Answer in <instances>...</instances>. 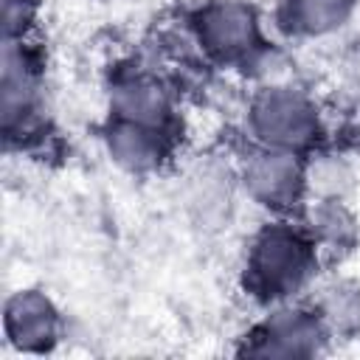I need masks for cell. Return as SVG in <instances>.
<instances>
[{
  "label": "cell",
  "mask_w": 360,
  "mask_h": 360,
  "mask_svg": "<svg viewBox=\"0 0 360 360\" xmlns=\"http://www.w3.org/2000/svg\"><path fill=\"white\" fill-rule=\"evenodd\" d=\"M183 34L208 68L236 73L270 45L264 20L250 0H197L183 17Z\"/></svg>",
  "instance_id": "cell-4"
},
{
  "label": "cell",
  "mask_w": 360,
  "mask_h": 360,
  "mask_svg": "<svg viewBox=\"0 0 360 360\" xmlns=\"http://www.w3.org/2000/svg\"><path fill=\"white\" fill-rule=\"evenodd\" d=\"M307 298L318 309L332 340L360 338V278L343 273H323Z\"/></svg>",
  "instance_id": "cell-13"
},
{
  "label": "cell",
  "mask_w": 360,
  "mask_h": 360,
  "mask_svg": "<svg viewBox=\"0 0 360 360\" xmlns=\"http://www.w3.org/2000/svg\"><path fill=\"white\" fill-rule=\"evenodd\" d=\"M357 188V166L352 152L323 143L307 155V191L315 200H352Z\"/></svg>",
  "instance_id": "cell-14"
},
{
  "label": "cell",
  "mask_w": 360,
  "mask_h": 360,
  "mask_svg": "<svg viewBox=\"0 0 360 360\" xmlns=\"http://www.w3.org/2000/svg\"><path fill=\"white\" fill-rule=\"evenodd\" d=\"M360 0H278L276 28L295 42H329L349 31Z\"/></svg>",
  "instance_id": "cell-10"
},
{
  "label": "cell",
  "mask_w": 360,
  "mask_h": 360,
  "mask_svg": "<svg viewBox=\"0 0 360 360\" xmlns=\"http://www.w3.org/2000/svg\"><path fill=\"white\" fill-rule=\"evenodd\" d=\"M98 141L107 160L118 172L129 177H155L174 160L180 146V132L104 115Z\"/></svg>",
  "instance_id": "cell-8"
},
{
  "label": "cell",
  "mask_w": 360,
  "mask_h": 360,
  "mask_svg": "<svg viewBox=\"0 0 360 360\" xmlns=\"http://www.w3.org/2000/svg\"><path fill=\"white\" fill-rule=\"evenodd\" d=\"M304 225L315 248L321 250L323 262H340L352 256L360 245V217L352 200H315L309 197L304 208L295 214Z\"/></svg>",
  "instance_id": "cell-11"
},
{
  "label": "cell",
  "mask_w": 360,
  "mask_h": 360,
  "mask_svg": "<svg viewBox=\"0 0 360 360\" xmlns=\"http://www.w3.org/2000/svg\"><path fill=\"white\" fill-rule=\"evenodd\" d=\"M233 174L239 197L267 217H295L309 200L307 155L248 143L233 160Z\"/></svg>",
  "instance_id": "cell-5"
},
{
  "label": "cell",
  "mask_w": 360,
  "mask_h": 360,
  "mask_svg": "<svg viewBox=\"0 0 360 360\" xmlns=\"http://www.w3.org/2000/svg\"><path fill=\"white\" fill-rule=\"evenodd\" d=\"M65 332V315L42 287H17L6 295L3 338L14 354H51Z\"/></svg>",
  "instance_id": "cell-9"
},
{
  "label": "cell",
  "mask_w": 360,
  "mask_h": 360,
  "mask_svg": "<svg viewBox=\"0 0 360 360\" xmlns=\"http://www.w3.org/2000/svg\"><path fill=\"white\" fill-rule=\"evenodd\" d=\"M323 256L295 217H267L245 242L239 284L245 295L264 307L298 301L323 276Z\"/></svg>",
  "instance_id": "cell-1"
},
{
  "label": "cell",
  "mask_w": 360,
  "mask_h": 360,
  "mask_svg": "<svg viewBox=\"0 0 360 360\" xmlns=\"http://www.w3.org/2000/svg\"><path fill=\"white\" fill-rule=\"evenodd\" d=\"M42 17V0H0L3 39H34Z\"/></svg>",
  "instance_id": "cell-15"
},
{
  "label": "cell",
  "mask_w": 360,
  "mask_h": 360,
  "mask_svg": "<svg viewBox=\"0 0 360 360\" xmlns=\"http://www.w3.org/2000/svg\"><path fill=\"white\" fill-rule=\"evenodd\" d=\"M0 132L6 152L20 155H37L56 138L45 93V62L37 39H3Z\"/></svg>",
  "instance_id": "cell-3"
},
{
  "label": "cell",
  "mask_w": 360,
  "mask_h": 360,
  "mask_svg": "<svg viewBox=\"0 0 360 360\" xmlns=\"http://www.w3.org/2000/svg\"><path fill=\"white\" fill-rule=\"evenodd\" d=\"M332 335L309 298L264 307L239 338V354L250 357H318L329 352Z\"/></svg>",
  "instance_id": "cell-6"
},
{
  "label": "cell",
  "mask_w": 360,
  "mask_h": 360,
  "mask_svg": "<svg viewBox=\"0 0 360 360\" xmlns=\"http://www.w3.org/2000/svg\"><path fill=\"white\" fill-rule=\"evenodd\" d=\"M236 197H239V188H236L233 163L228 166L200 163L197 169L188 172L183 183V205L194 219V225H200L202 231L225 225Z\"/></svg>",
  "instance_id": "cell-12"
},
{
  "label": "cell",
  "mask_w": 360,
  "mask_h": 360,
  "mask_svg": "<svg viewBox=\"0 0 360 360\" xmlns=\"http://www.w3.org/2000/svg\"><path fill=\"white\" fill-rule=\"evenodd\" d=\"M107 115L180 132V98L174 84L143 65H118L107 82Z\"/></svg>",
  "instance_id": "cell-7"
},
{
  "label": "cell",
  "mask_w": 360,
  "mask_h": 360,
  "mask_svg": "<svg viewBox=\"0 0 360 360\" xmlns=\"http://www.w3.org/2000/svg\"><path fill=\"white\" fill-rule=\"evenodd\" d=\"M242 129L248 143L298 155H309L332 141L326 110L301 79L250 87Z\"/></svg>",
  "instance_id": "cell-2"
}]
</instances>
